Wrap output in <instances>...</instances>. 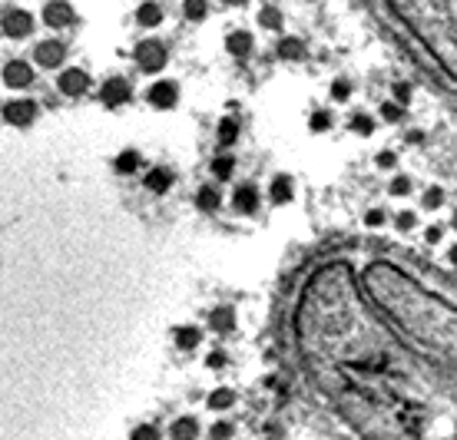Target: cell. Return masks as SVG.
<instances>
[{
  "instance_id": "cell-25",
  "label": "cell",
  "mask_w": 457,
  "mask_h": 440,
  "mask_svg": "<svg viewBox=\"0 0 457 440\" xmlns=\"http://www.w3.org/2000/svg\"><path fill=\"white\" fill-rule=\"evenodd\" d=\"M183 13L189 17V20H202L206 17V0H183Z\"/></svg>"
},
{
  "instance_id": "cell-37",
  "label": "cell",
  "mask_w": 457,
  "mask_h": 440,
  "mask_svg": "<svg viewBox=\"0 0 457 440\" xmlns=\"http://www.w3.org/2000/svg\"><path fill=\"white\" fill-rule=\"evenodd\" d=\"M394 99H398V103H408V99H411V86H408V83H394Z\"/></svg>"
},
{
  "instance_id": "cell-32",
  "label": "cell",
  "mask_w": 457,
  "mask_h": 440,
  "mask_svg": "<svg viewBox=\"0 0 457 440\" xmlns=\"http://www.w3.org/2000/svg\"><path fill=\"white\" fill-rule=\"evenodd\" d=\"M388 222V212L384 209H368V215H365V226L368 228H381Z\"/></svg>"
},
{
  "instance_id": "cell-27",
  "label": "cell",
  "mask_w": 457,
  "mask_h": 440,
  "mask_svg": "<svg viewBox=\"0 0 457 440\" xmlns=\"http://www.w3.org/2000/svg\"><path fill=\"white\" fill-rule=\"evenodd\" d=\"M232 169H236L232 156H219V159L212 162V176H216V179H228V176H232Z\"/></svg>"
},
{
  "instance_id": "cell-16",
  "label": "cell",
  "mask_w": 457,
  "mask_h": 440,
  "mask_svg": "<svg viewBox=\"0 0 457 440\" xmlns=\"http://www.w3.org/2000/svg\"><path fill=\"white\" fill-rule=\"evenodd\" d=\"M292 179L288 176H275L272 185H269V195H272V202L275 205H285V202H292Z\"/></svg>"
},
{
  "instance_id": "cell-9",
  "label": "cell",
  "mask_w": 457,
  "mask_h": 440,
  "mask_svg": "<svg viewBox=\"0 0 457 440\" xmlns=\"http://www.w3.org/2000/svg\"><path fill=\"white\" fill-rule=\"evenodd\" d=\"M73 20V7L66 4V0H50L44 7V23L47 27H66V23Z\"/></svg>"
},
{
  "instance_id": "cell-22",
  "label": "cell",
  "mask_w": 457,
  "mask_h": 440,
  "mask_svg": "<svg viewBox=\"0 0 457 440\" xmlns=\"http://www.w3.org/2000/svg\"><path fill=\"white\" fill-rule=\"evenodd\" d=\"M259 23L265 27V30H282V11H275V7H262Z\"/></svg>"
},
{
  "instance_id": "cell-8",
  "label": "cell",
  "mask_w": 457,
  "mask_h": 440,
  "mask_svg": "<svg viewBox=\"0 0 457 440\" xmlns=\"http://www.w3.org/2000/svg\"><path fill=\"white\" fill-rule=\"evenodd\" d=\"M4 83L11 86V90H23V86L33 83V70L23 60H11V63L4 66Z\"/></svg>"
},
{
  "instance_id": "cell-24",
  "label": "cell",
  "mask_w": 457,
  "mask_h": 440,
  "mask_svg": "<svg viewBox=\"0 0 457 440\" xmlns=\"http://www.w3.org/2000/svg\"><path fill=\"white\" fill-rule=\"evenodd\" d=\"M351 133H355V136H371V133H374V119L365 116V113L351 116Z\"/></svg>"
},
{
  "instance_id": "cell-38",
  "label": "cell",
  "mask_w": 457,
  "mask_h": 440,
  "mask_svg": "<svg viewBox=\"0 0 457 440\" xmlns=\"http://www.w3.org/2000/svg\"><path fill=\"white\" fill-rule=\"evenodd\" d=\"M425 238L431 242V245H434V242H441V238H444V226H427Z\"/></svg>"
},
{
  "instance_id": "cell-23",
  "label": "cell",
  "mask_w": 457,
  "mask_h": 440,
  "mask_svg": "<svg viewBox=\"0 0 457 440\" xmlns=\"http://www.w3.org/2000/svg\"><path fill=\"white\" fill-rule=\"evenodd\" d=\"M236 136H239L236 119H222V123H219V142H222V146H232V142H236Z\"/></svg>"
},
{
  "instance_id": "cell-26",
  "label": "cell",
  "mask_w": 457,
  "mask_h": 440,
  "mask_svg": "<svg viewBox=\"0 0 457 440\" xmlns=\"http://www.w3.org/2000/svg\"><path fill=\"white\" fill-rule=\"evenodd\" d=\"M421 205H425V209H441V205H444V189H441V185H431V189H425V199H421Z\"/></svg>"
},
{
  "instance_id": "cell-29",
  "label": "cell",
  "mask_w": 457,
  "mask_h": 440,
  "mask_svg": "<svg viewBox=\"0 0 457 440\" xmlns=\"http://www.w3.org/2000/svg\"><path fill=\"white\" fill-rule=\"evenodd\" d=\"M394 226H398V232H411V228L418 226V215H414L411 209H404V212L394 215Z\"/></svg>"
},
{
  "instance_id": "cell-13",
  "label": "cell",
  "mask_w": 457,
  "mask_h": 440,
  "mask_svg": "<svg viewBox=\"0 0 457 440\" xmlns=\"http://www.w3.org/2000/svg\"><path fill=\"white\" fill-rule=\"evenodd\" d=\"M209 328L219 334H226L236 328V312L228 308V305H219V308H212V314H209Z\"/></svg>"
},
{
  "instance_id": "cell-33",
  "label": "cell",
  "mask_w": 457,
  "mask_h": 440,
  "mask_svg": "<svg viewBox=\"0 0 457 440\" xmlns=\"http://www.w3.org/2000/svg\"><path fill=\"white\" fill-rule=\"evenodd\" d=\"M331 97H335L338 103H345V99L351 97V83H348V80H335V83H331Z\"/></svg>"
},
{
  "instance_id": "cell-41",
  "label": "cell",
  "mask_w": 457,
  "mask_h": 440,
  "mask_svg": "<svg viewBox=\"0 0 457 440\" xmlns=\"http://www.w3.org/2000/svg\"><path fill=\"white\" fill-rule=\"evenodd\" d=\"M447 255H451V262H454V265H457V245L451 248V252H447Z\"/></svg>"
},
{
  "instance_id": "cell-1",
  "label": "cell",
  "mask_w": 457,
  "mask_h": 440,
  "mask_svg": "<svg viewBox=\"0 0 457 440\" xmlns=\"http://www.w3.org/2000/svg\"><path fill=\"white\" fill-rule=\"evenodd\" d=\"M136 66L142 73H159L166 66V47L159 40H142L136 47Z\"/></svg>"
},
{
  "instance_id": "cell-5",
  "label": "cell",
  "mask_w": 457,
  "mask_h": 440,
  "mask_svg": "<svg viewBox=\"0 0 457 440\" xmlns=\"http://www.w3.org/2000/svg\"><path fill=\"white\" fill-rule=\"evenodd\" d=\"M99 99H103V106H109V109L123 106V103L130 99V83L120 80V76H113V80H106V83L99 86Z\"/></svg>"
},
{
  "instance_id": "cell-36",
  "label": "cell",
  "mask_w": 457,
  "mask_h": 440,
  "mask_svg": "<svg viewBox=\"0 0 457 440\" xmlns=\"http://www.w3.org/2000/svg\"><path fill=\"white\" fill-rule=\"evenodd\" d=\"M374 162H378V169H394L398 156H394V152H378V156H374Z\"/></svg>"
},
{
  "instance_id": "cell-2",
  "label": "cell",
  "mask_w": 457,
  "mask_h": 440,
  "mask_svg": "<svg viewBox=\"0 0 457 440\" xmlns=\"http://www.w3.org/2000/svg\"><path fill=\"white\" fill-rule=\"evenodd\" d=\"M146 99H150V106L156 109H173L179 103V86L173 80H156V83L146 90Z\"/></svg>"
},
{
  "instance_id": "cell-15",
  "label": "cell",
  "mask_w": 457,
  "mask_h": 440,
  "mask_svg": "<svg viewBox=\"0 0 457 440\" xmlns=\"http://www.w3.org/2000/svg\"><path fill=\"white\" fill-rule=\"evenodd\" d=\"M173 341H176L179 351H193V348H199L202 334H199V328H193V324H183V328H176L173 331Z\"/></svg>"
},
{
  "instance_id": "cell-3",
  "label": "cell",
  "mask_w": 457,
  "mask_h": 440,
  "mask_svg": "<svg viewBox=\"0 0 457 440\" xmlns=\"http://www.w3.org/2000/svg\"><path fill=\"white\" fill-rule=\"evenodd\" d=\"M33 60L44 66V70H56L66 60V47L60 40H40L33 47Z\"/></svg>"
},
{
  "instance_id": "cell-14",
  "label": "cell",
  "mask_w": 457,
  "mask_h": 440,
  "mask_svg": "<svg viewBox=\"0 0 457 440\" xmlns=\"http://www.w3.org/2000/svg\"><path fill=\"white\" fill-rule=\"evenodd\" d=\"M275 54H279V60L295 63V60H302V56H305V43L295 40V37H282V40L275 43Z\"/></svg>"
},
{
  "instance_id": "cell-40",
  "label": "cell",
  "mask_w": 457,
  "mask_h": 440,
  "mask_svg": "<svg viewBox=\"0 0 457 440\" xmlns=\"http://www.w3.org/2000/svg\"><path fill=\"white\" fill-rule=\"evenodd\" d=\"M222 4H228V7H242L245 0H222Z\"/></svg>"
},
{
  "instance_id": "cell-6",
  "label": "cell",
  "mask_w": 457,
  "mask_h": 440,
  "mask_svg": "<svg viewBox=\"0 0 457 440\" xmlns=\"http://www.w3.org/2000/svg\"><path fill=\"white\" fill-rule=\"evenodd\" d=\"M33 30V17L27 11H7L4 13V33L13 37V40H20V37H30Z\"/></svg>"
},
{
  "instance_id": "cell-11",
  "label": "cell",
  "mask_w": 457,
  "mask_h": 440,
  "mask_svg": "<svg viewBox=\"0 0 457 440\" xmlns=\"http://www.w3.org/2000/svg\"><path fill=\"white\" fill-rule=\"evenodd\" d=\"M146 189H150L152 195H163V192H169L173 189V183H176V176L169 169H163V166H156V169H150L146 172Z\"/></svg>"
},
{
  "instance_id": "cell-42",
  "label": "cell",
  "mask_w": 457,
  "mask_h": 440,
  "mask_svg": "<svg viewBox=\"0 0 457 440\" xmlns=\"http://www.w3.org/2000/svg\"><path fill=\"white\" fill-rule=\"evenodd\" d=\"M451 228H454V232H457V212H454V219H451Z\"/></svg>"
},
{
  "instance_id": "cell-21",
  "label": "cell",
  "mask_w": 457,
  "mask_h": 440,
  "mask_svg": "<svg viewBox=\"0 0 457 440\" xmlns=\"http://www.w3.org/2000/svg\"><path fill=\"white\" fill-rule=\"evenodd\" d=\"M232 404H236V394L228 387H219V391L209 394V410H228Z\"/></svg>"
},
{
  "instance_id": "cell-31",
  "label": "cell",
  "mask_w": 457,
  "mask_h": 440,
  "mask_svg": "<svg viewBox=\"0 0 457 440\" xmlns=\"http://www.w3.org/2000/svg\"><path fill=\"white\" fill-rule=\"evenodd\" d=\"M404 116V109H401V103H381V119H388V123H398V119Z\"/></svg>"
},
{
  "instance_id": "cell-28",
  "label": "cell",
  "mask_w": 457,
  "mask_h": 440,
  "mask_svg": "<svg viewBox=\"0 0 457 440\" xmlns=\"http://www.w3.org/2000/svg\"><path fill=\"white\" fill-rule=\"evenodd\" d=\"M411 185H414V183H411V176H394L391 185H388V192L401 199V195H411Z\"/></svg>"
},
{
  "instance_id": "cell-39",
  "label": "cell",
  "mask_w": 457,
  "mask_h": 440,
  "mask_svg": "<svg viewBox=\"0 0 457 440\" xmlns=\"http://www.w3.org/2000/svg\"><path fill=\"white\" fill-rule=\"evenodd\" d=\"M226 361H228V358L222 355V351H212V355H209V367H222Z\"/></svg>"
},
{
  "instance_id": "cell-35",
  "label": "cell",
  "mask_w": 457,
  "mask_h": 440,
  "mask_svg": "<svg viewBox=\"0 0 457 440\" xmlns=\"http://www.w3.org/2000/svg\"><path fill=\"white\" fill-rule=\"evenodd\" d=\"M209 434H212V437H232V434H236V427H232L228 420H219V424H212V427H209Z\"/></svg>"
},
{
  "instance_id": "cell-18",
  "label": "cell",
  "mask_w": 457,
  "mask_h": 440,
  "mask_svg": "<svg viewBox=\"0 0 457 440\" xmlns=\"http://www.w3.org/2000/svg\"><path fill=\"white\" fill-rule=\"evenodd\" d=\"M169 434H173L176 440H189V437H199V420L196 417H179L169 427Z\"/></svg>"
},
{
  "instance_id": "cell-20",
  "label": "cell",
  "mask_w": 457,
  "mask_h": 440,
  "mask_svg": "<svg viewBox=\"0 0 457 440\" xmlns=\"http://www.w3.org/2000/svg\"><path fill=\"white\" fill-rule=\"evenodd\" d=\"M140 166H142V159H140V152L136 149H123L120 156H116V169H120L123 176H133Z\"/></svg>"
},
{
  "instance_id": "cell-7",
  "label": "cell",
  "mask_w": 457,
  "mask_h": 440,
  "mask_svg": "<svg viewBox=\"0 0 457 440\" xmlns=\"http://www.w3.org/2000/svg\"><path fill=\"white\" fill-rule=\"evenodd\" d=\"M60 90H63L66 97H83L90 90V76H87V70H76V66H70V70H63L60 73Z\"/></svg>"
},
{
  "instance_id": "cell-17",
  "label": "cell",
  "mask_w": 457,
  "mask_h": 440,
  "mask_svg": "<svg viewBox=\"0 0 457 440\" xmlns=\"http://www.w3.org/2000/svg\"><path fill=\"white\" fill-rule=\"evenodd\" d=\"M219 202H222V195H219L216 185H199V192H196V205L202 209V212H216Z\"/></svg>"
},
{
  "instance_id": "cell-19",
  "label": "cell",
  "mask_w": 457,
  "mask_h": 440,
  "mask_svg": "<svg viewBox=\"0 0 457 440\" xmlns=\"http://www.w3.org/2000/svg\"><path fill=\"white\" fill-rule=\"evenodd\" d=\"M136 17H140L142 27H159L163 23V11H159V4H152V0H146L140 11H136Z\"/></svg>"
},
{
  "instance_id": "cell-10",
  "label": "cell",
  "mask_w": 457,
  "mask_h": 440,
  "mask_svg": "<svg viewBox=\"0 0 457 440\" xmlns=\"http://www.w3.org/2000/svg\"><path fill=\"white\" fill-rule=\"evenodd\" d=\"M232 205H236V212L242 215H252L259 209V192H255V185L252 183H242L236 192H232Z\"/></svg>"
},
{
  "instance_id": "cell-12",
  "label": "cell",
  "mask_w": 457,
  "mask_h": 440,
  "mask_svg": "<svg viewBox=\"0 0 457 440\" xmlns=\"http://www.w3.org/2000/svg\"><path fill=\"white\" fill-rule=\"evenodd\" d=\"M252 47H255V40H252V33L249 30H232L226 37V50L236 60H242V56H249L252 54Z\"/></svg>"
},
{
  "instance_id": "cell-30",
  "label": "cell",
  "mask_w": 457,
  "mask_h": 440,
  "mask_svg": "<svg viewBox=\"0 0 457 440\" xmlns=\"http://www.w3.org/2000/svg\"><path fill=\"white\" fill-rule=\"evenodd\" d=\"M328 126H331V113H325V109L312 113V123H308V129H312V133H325Z\"/></svg>"
},
{
  "instance_id": "cell-4",
  "label": "cell",
  "mask_w": 457,
  "mask_h": 440,
  "mask_svg": "<svg viewBox=\"0 0 457 440\" xmlns=\"http://www.w3.org/2000/svg\"><path fill=\"white\" fill-rule=\"evenodd\" d=\"M4 119L11 126H30L33 119H37V103L33 99H13V103L4 106Z\"/></svg>"
},
{
  "instance_id": "cell-34",
  "label": "cell",
  "mask_w": 457,
  "mask_h": 440,
  "mask_svg": "<svg viewBox=\"0 0 457 440\" xmlns=\"http://www.w3.org/2000/svg\"><path fill=\"white\" fill-rule=\"evenodd\" d=\"M133 437H136V440H156V437H159V430L152 427V424H140V427L133 430Z\"/></svg>"
}]
</instances>
